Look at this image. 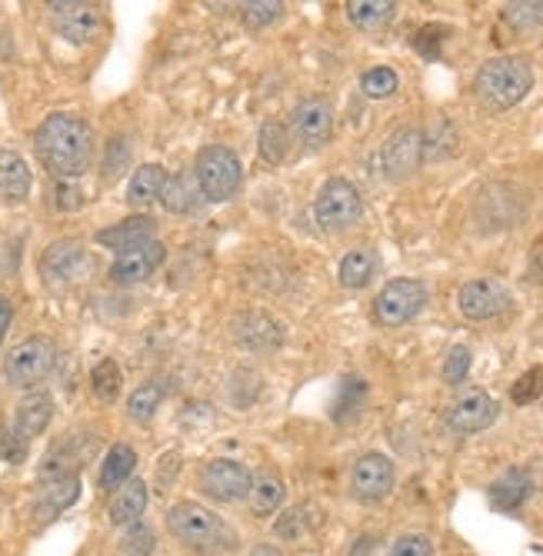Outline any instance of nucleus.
Instances as JSON below:
<instances>
[{"label": "nucleus", "instance_id": "obj_1", "mask_svg": "<svg viewBox=\"0 0 543 556\" xmlns=\"http://www.w3.org/2000/svg\"><path fill=\"white\" fill-rule=\"evenodd\" d=\"M34 147L57 180H77L94 157V130L77 114H51L37 127Z\"/></svg>", "mask_w": 543, "mask_h": 556}, {"label": "nucleus", "instance_id": "obj_2", "mask_svg": "<svg viewBox=\"0 0 543 556\" xmlns=\"http://www.w3.org/2000/svg\"><path fill=\"white\" fill-rule=\"evenodd\" d=\"M167 530L188 543L191 549L201 553H220V549H234V530L223 523L214 509L201 506V503H177L167 509Z\"/></svg>", "mask_w": 543, "mask_h": 556}, {"label": "nucleus", "instance_id": "obj_3", "mask_svg": "<svg viewBox=\"0 0 543 556\" xmlns=\"http://www.w3.org/2000/svg\"><path fill=\"white\" fill-rule=\"evenodd\" d=\"M533 87V70L523 57H493L477 74V98L490 111H507L520 104Z\"/></svg>", "mask_w": 543, "mask_h": 556}, {"label": "nucleus", "instance_id": "obj_4", "mask_svg": "<svg viewBox=\"0 0 543 556\" xmlns=\"http://www.w3.org/2000/svg\"><path fill=\"white\" fill-rule=\"evenodd\" d=\"M197 188L207 201L214 204H223V201H231L241 188V180H244V170H241V157L231 151V147H204L197 154Z\"/></svg>", "mask_w": 543, "mask_h": 556}, {"label": "nucleus", "instance_id": "obj_5", "mask_svg": "<svg viewBox=\"0 0 543 556\" xmlns=\"http://www.w3.org/2000/svg\"><path fill=\"white\" fill-rule=\"evenodd\" d=\"M57 363V347L54 340L48 337H27L24 344H17L11 353H8V363H4V377L21 387V390H30L37 384H43L51 377V370Z\"/></svg>", "mask_w": 543, "mask_h": 556}, {"label": "nucleus", "instance_id": "obj_6", "mask_svg": "<svg viewBox=\"0 0 543 556\" xmlns=\"http://www.w3.org/2000/svg\"><path fill=\"white\" fill-rule=\"evenodd\" d=\"M427 284L414 281V276H400V281H390L377 294L374 320L380 327H403V323H411L427 307Z\"/></svg>", "mask_w": 543, "mask_h": 556}, {"label": "nucleus", "instance_id": "obj_7", "mask_svg": "<svg viewBox=\"0 0 543 556\" xmlns=\"http://www.w3.org/2000/svg\"><path fill=\"white\" fill-rule=\"evenodd\" d=\"M313 217L324 230H347V227H353L360 217H364V201H360V191L353 188L350 180L334 177V180L324 183V191L316 194Z\"/></svg>", "mask_w": 543, "mask_h": 556}, {"label": "nucleus", "instance_id": "obj_8", "mask_svg": "<svg viewBox=\"0 0 543 556\" xmlns=\"http://www.w3.org/2000/svg\"><path fill=\"white\" fill-rule=\"evenodd\" d=\"M254 477L237 460H210L201 474V490L217 503H237L250 496Z\"/></svg>", "mask_w": 543, "mask_h": 556}, {"label": "nucleus", "instance_id": "obj_9", "mask_svg": "<svg viewBox=\"0 0 543 556\" xmlns=\"http://www.w3.org/2000/svg\"><path fill=\"white\" fill-rule=\"evenodd\" d=\"M457 307L467 320H493L496 313H504L510 307V290L496 276H480L461 287Z\"/></svg>", "mask_w": 543, "mask_h": 556}, {"label": "nucleus", "instance_id": "obj_10", "mask_svg": "<svg viewBox=\"0 0 543 556\" xmlns=\"http://www.w3.org/2000/svg\"><path fill=\"white\" fill-rule=\"evenodd\" d=\"M393 463L384 453H367L353 463V474H350V487L353 496L364 500V503H377L393 490Z\"/></svg>", "mask_w": 543, "mask_h": 556}, {"label": "nucleus", "instance_id": "obj_11", "mask_svg": "<svg viewBox=\"0 0 543 556\" xmlns=\"http://www.w3.org/2000/svg\"><path fill=\"white\" fill-rule=\"evenodd\" d=\"M167 247L160 241H144L138 247H127L111 263V281L114 284H141L164 263Z\"/></svg>", "mask_w": 543, "mask_h": 556}, {"label": "nucleus", "instance_id": "obj_12", "mask_svg": "<svg viewBox=\"0 0 543 556\" xmlns=\"http://www.w3.org/2000/svg\"><path fill=\"white\" fill-rule=\"evenodd\" d=\"M496 413H501V406H496V400L483 390H470L464 393L454 406H450L447 413V427L461 434V437H470V434H480L487 430L493 421H496Z\"/></svg>", "mask_w": 543, "mask_h": 556}, {"label": "nucleus", "instance_id": "obj_13", "mask_svg": "<svg viewBox=\"0 0 543 556\" xmlns=\"http://www.w3.org/2000/svg\"><path fill=\"white\" fill-rule=\"evenodd\" d=\"M424 160V133L417 127H400L384 144V170L390 180L411 177Z\"/></svg>", "mask_w": 543, "mask_h": 556}, {"label": "nucleus", "instance_id": "obj_14", "mask_svg": "<svg viewBox=\"0 0 543 556\" xmlns=\"http://www.w3.org/2000/svg\"><path fill=\"white\" fill-rule=\"evenodd\" d=\"M54 27L67 43H90L101 34V11L83 0H70V4H51Z\"/></svg>", "mask_w": 543, "mask_h": 556}, {"label": "nucleus", "instance_id": "obj_15", "mask_svg": "<svg viewBox=\"0 0 543 556\" xmlns=\"http://www.w3.org/2000/svg\"><path fill=\"white\" fill-rule=\"evenodd\" d=\"M290 124H294V133L300 137V144L307 147H324L334 133V111L327 101L321 98H310V101H300L290 114Z\"/></svg>", "mask_w": 543, "mask_h": 556}, {"label": "nucleus", "instance_id": "obj_16", "mask_svg": "<svg viewBox=\"0 0 543 556\" xmlns=\"http://www.w3.org/2000/svg\"><path fill=\"white\" fill-rule=\"evenodd\" d=\"M234 337L250 350H274L284 344V327L267 313H241L234 320Z\"/></svg>", "mask_w": 543, "mask_h": 556}, {"label": "nucleus", "instance_id": "obj_17", "mask_svg": "<svg viewBox=\"0 0 543 556\" xmlns=\"http://www.w3.org/2000/svg\"><path fill=\"white\" fill-rule=\"evenodd\" d=\"M51 416H54V400H51L48 393H30V397L17 406V413H14V427H11V434L30 447L34 437H40L43 430H48Z\"/></svg>", "mask_w": 543, "mask_h": 556}, {"label": "nucleus", "instance_id": "obj_18", "mask_svg": "<svg viewBox=\"0 0 543 556\" xmlns=\"http://www.w3.org/2000/svg\"><path fill=\"white\" fill-rule=\"evenodd\" d=\"M83 267V247L80 241H57L43 250L40 257V273L48 276L51 284H64V281H74Z\"/></svg>", "mask_w": 543, "mask_h": 556}, {"label": "nucleus", "instance_id": "obj_19", "mask_svg": "<svg viewBox=\"0 0 543 556\" xmlns=\"http://www.w3.org/2000/svg\"><path fill=\"white\" fill-rule=\"evenodd\" d=\"M147 509V483L144 480H127L114 500H111V523L114 527H130L144 517Z\"/></svg>", "mask_w": 543, "mask_h": 556}, {"label": "nucleus", "instance_id": "obj_20", "mask_svg": "<svg viewBox=\"0 0 543 556\" xmlns=\"http://www.w3.org/2000/svg\"><path fill=\"white\" fill-rule=\"evenodd\" d=\"M533 493V477L527 470H507L501 480L490 487V503L496 509H504V514H514L520 509Z\"/></svg>", "mask_w": 543, "mask_h": 556}, {"label": "nucleus", "instance_id": "obj_21", "mask_svg": "<svg viewBox=\"0 0 543 556\" xmlns=\"http://www.w3.org/2000/svg\"><path fill=\"white\" fill-rule=\"evenodd\" d=\"M144 241H154V220L144 217V214L130 217V220H120V223H114V227H107V230H101V234H98V244L114 247L117 254L127 250V247H138Z\"/></svg>", "mask_w": 543, "mask_h": 556}, {"label": "nucleus", "instance_id": "obj_22", "mask_svg": "<svg viewBox=\"0 0 543 556\" xmlns=\"http://www.w3.org/2000/svg\"><path fill=\"white\" fill-rule=\"evenodd\" d=\"M30 194V170L27 160L14 151H0V197L4 201H24Z\"/></svg>", "mask_w": 543, "mask_h": 556}, {"label": "nucleus", "instance_id": "obj_23", "mask_svg": "<svg viewBox=\"0 0 543 556\" xmlns=\"http://www.w3.org/2000/svg\"><path fill=\"white\" fill-rule=\"evenodd\" d=\"M164 183H167V170L160 164H144L133 170L130 183H127V201L130 207H151L160 191H164Z\"/></svg>", "mask_w": 543, "mask_h": 556}, {"label": "nucleus", "instance_id": "obj_24", "mask_svg": "<svg viewBox=\"0 0 543 556\" xmlns=\"http://www.w3.org/2000/svg\"><path fill=\"white\" fill-rule=\"evenodd\" d=\"M77 496H80V480H77V474L43 480V490H40V500H37L40 517H57L61 509H67Z\"/></svg>", "mask_w": 543, "mask_h": 556}, {"label": "nucleus", "instance_id": "obj_25", "mask_svg": "<svg viewBox=\"0 0 543 556\" xmlns=\"http://www.w3.org/2000/svg\"><path fill=\"white\" fill-rule=\"evenodd\" d=\"M374 273H377V254L367 250V247L350 250V254L340 260V270H337L340 284H344L347 290H364V287L374 281Z\"/></svg>", "mask_w": 543, "mask_h": 556}, {"label": "nucleus", "instance_id": "obj_26", "mask_svg": "<svg viewBox=\"0 0 543 556\" xmlns=\"http://www.w3.org/2000/svg\"><path fill=\"white\" fill-rule=\"evenodd\" d=\"M133 467H138V453H133V447L114 443L101 463V490H120L130 480Z\"/></svg>", "mask_w": 543, "mask_h": 556}, {"label": "nucleus", "instance_id": "obj_27", "mask_svg": "<svg viewBox=\"0 0 543 556\" xmlns=\"http://www.w3.org/2000/svg\"><path fill=\"white\" fill-rule=\"evenodd\" d=\"M397 14V4L390 0H350L347 4V17L353 27L360 30H384Z\"/></svg>", "mask_w": 543, "mask_h": 556}, {"label": "nucleus", "instance_id": "obj_28", "mask_svg": "<svg viewBox=\"0 0 543 556\" xmlns=\"http://www.w3.org/2000/svg\"><path fill=\"white\" fill-rule=\"evenodd\" d=\"M160 400H164V387L157 380H147L141 384L138 390H133L127 397V413H130V421L133 424H151L154 421V413L160 410Z\"/></svg>", "mask_w": 543, "mask_h": 556}, {"label": "nucleus", "instance_id": "obj_29", "mask_svg": "<svg viewBox=\"0 0 543 556\" xmlns=\"http://www.w3.org/2000/svg\"><path fill=\"white\" fill-rule=\"evenodd\" d=\"M287 144H290V137H287V127L281 120H267L260 127V141H257V151L267 164H284L287 157Z\"/></svg>", "mask_w": 543, "mask_h": 556}, {"label": "nucleus", "instance_id": "obj_30", "mask_svg": "<svg viewBox=\"0 0 543 556\" xmlns=\"http://www.w3.org/2000/svg\"><path fill=\"white\" fill-rule=\"evenodd\" d=\"M313 527H316V506L300 503V506H290L287 514L274 523V533H277L281 540H297V536H303V533L313 530Z\"/></svg>", "mask_w": 543, "mask_h": 556}, {"label": "nucleus", "instance_id": "obj_31", "mask_svg": "<svg viewBox=\"0 0 543 556\" xmlns=\"http://www.w3.org/2000/svg\"><path fill=\"white\" fill-rule=\"evenodd\" d=\"M284 503V483L277 477H257L250 487V509L254 514H274V509Z\"/></svg>", "mask_w": 543, "mask_h": 556}, {"label": "nucleus", "instance_id": "obj_32", "mask_svg": "<svg viewBox=\"0 0 543 556\" xmlns=\"http://www.w3.org/2000/svg\"><path fill=\"white\" fill-rule=\"evenodd\" d=\"M504 21L517 30V34H533L543 27V0H523V4H507L504 8Z\"/></svg>", "mask_w": 543, "mask_h": 556}, {"label": "nucleus", "instance_id": "obj_33", "mask_svg": "<svg viewBox=\"0 0 543 556\" xmlns=\"http://www.w3.org/2000/svg\"><path fill=\"white\" fill-rule=\"evenodd\" d=\"M367 397V384L360 380V377H347L340 384V393H337V403H334V421H350V416L360 410V403H364Z\"/></svg>", "mask_w": 543, "mask_h": 556}, {"label": "nucleus", "instance_id": "obj_34", "mask_svg": "<svg viewBox=\"0 0 543 556\" xmlns=\"http://www.w3.org/2000/svg\"><path fill=\"white\" fill-rule=\"evenodd\" d=\"M397 87H400V77L390 67H374L360 77V90H364L371 101H384V98L397 94Z\"/></svg>", "mask_w": 543, "mask_h": 556}, {"label": "nucleus", "instance_id": "obj_35", "mask_svg": "<svg viewBox=\"0 0 543 556\" xmlns=\"http://www.w3.org/2000/svg\"><path fill=\"white\" fill-rule=\"evenodd\" d=\"M160 204L170 214H188L194 207V191H191V180L188 177H167L164 191H160Z\"/></svg>", "mask_w": 543, "mask_h": 556}, {"label": "nucleus", "instance_id": "obj_36", "mask_svg": "<svg viewBox=\"0 0 543 556\" xmlns=\"http://www.w3.org/2000/svg\"><path fill=\"white\" fill-rule=\"evenodd\" d=\"M284 11H287V8L281 4V0H250V4L241 8L244 27H247V30H260V27H267V24L281 21Z\"/></svg>", "mask_w": 543, "mask_h": 556}, {"label": "nucleus", "instance_id": "obj_37", "mask_svg": "<svg viewBox=\"0 0 543 556\" xmlns=\"http://www.w3.org/2000/svg\"><path fill=\"white\" fill-rule=\"evenodd\" d=\"M90 384H94V393L104 403L117 400V393H120V366L114 360H101L94 366V374H90Z\"/></svg>", "mask_w": 543, "mask_h": 556}, {"label": "nucleus", "instance_id": "obj_38", "mask_svg": "<svg viewBox=\"0 0 543 556\" xmlns=\"http://www.w3.org/2000/svg\"><path fill=\"white\" fill-rule=\"evenodd\" d=\"M154 546H157V536H154V530L147 527V523H130L127 527V533H124V540H120V549L127 553V556H151L154 553Z\"/></svg>", "mask_w": 543, "mask_h": 556}, {"label": "nucleus", "instance_id": "obj_39", "mask_svg": "<svg viewBox=\"0 0 543 556\" xmlns=\"http://www.w3.org/2000/svg\"><path fill=\"white\" fill-rule=\"evenodd\" d=\"M467 374H470V350L467 347H454V350L447 353V360H443V380L450 387H457V384L467 380Z\"/></svg>", "mask_w": 543, "mask_h": 556}, {"label": "nucleus", "instance_id": "obj_40", "mask_svg": "<svg viewBox=\"0 0 543 556\" xmlns=\"http://www.w3.org/2000/svg\"><path fill=\"white\" fill-rule=\"evenodd\" d=\"M543 393V366H533V370H527V374L514 384V390H510V397H514V403H533L536 397Z\"/></svg>", "mask_w": 543, "mask_h": 556}, {"label": "nucleus", "instance_id": "obj_41", "mask_svg": "<svg viewBox=\"0 0 543 556\" xmlns=\"http://www.w3.org/2000/svg\"><path fill=\"white\" fill-rule=\"evenodd\" d=\"M387 556H434V543L424 533H406L390 546Z\"/></svg>", "mask_w": 543, "mask_h": 556}, {"label": "nucleus", "instance_id": "obj_42", "mask_svg": "<svg viewBox=\"0 0 543 556\" xmlns=\"http://www.w3.org/2000/svg\"><path fill=\"white\" fill-rule=\"evenodd\" d=\"M440 40H443V27H424V30L414 34V48H417L424 57L437 61V57H440V51H437V43H440Z\"/></svg>", "mask_w": 543, "mask_h": 556}, {"label": "nucleus", "instance_id": "obj_43", "mask_svg": "<svg viewBox=\"0 0 543 556\" xmlns=\"http://www.w3.org/2000/svg\"><path fill=\"white\" fill-rule=\"evenodd\" d=\"M57 207H61V210H74V207H80V191H77V188H70L67 180H61V183H57Z\"/></svg>", "mask_w": 543, "mask_h": 556}, {"label": "nucleus", "instance_id": "obj_44", "mask_svg": "<svg viewBox=\"0 0 543 556\" xmlns=\"http://www.w3.org/2000/svg\"><path fill=\"white\" fill-rule=\"evenodd\" d=\"M350 556H377V536H360L353 543Z\"/></svg>", "mask_w": 543, "mask_h": 556}, {"label": "nucleus", "instance_id": "obj_45", "mask_svg": "<svg viewBox=\"0 0 543 556\" xmlns=\"http://www.w3.org/2000/svg\"><path fill=\"white\" fill-rule=\"evenodd\" d=\"M11 320H14V307H11V300L0 297V344H4V337H8Z\"/></svg>", "mask_w": 543, "mask_h": 556}, {"label": "nucleus", "instance_id": "obj_46", "mask_svg": "<svg viewBox=\"0 0 543 556\" xmlns=\"http://www.w3.org/2000/svg\"><path fill=\"white\" fill-rule=\"evenodd\" d=\"M530 263H533V270H540V273H543V241L533 247V257H530Z\"/></svg>", "mask_w": 543, "mask_h": 556}, {"label": "nucleus", "instance_id": "obj_47", "mask_svg": "<svg viewBox=\"0 0 543 556\" xmlns=\"http://www.w3.org/2000/svg\"><path fill=\"white\" fill-rule=\"evenodd\" d=\"M247 556H281V549L277 546H254Z\"/></svg>", "mask_w": 543, "mask_h": 556}]
</instances>
